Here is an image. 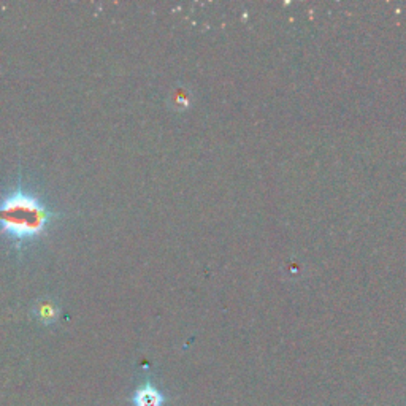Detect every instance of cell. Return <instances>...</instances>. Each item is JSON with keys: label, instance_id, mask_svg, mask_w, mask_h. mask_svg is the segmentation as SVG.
<instances>
[{"label": "cell", "instance_id": "1", "mask_svg": "<svg viewBox=\"0 0 406 406\" xmlns=\"http://www.w3.org/2000/svg\"><path fill=\"white\" fill-rule=\"evenodd\" d=\"M54 219V213L35 194L18 186L0 200V230L16 248L38 240Z\"/></svg>", "mask_w": 406, "mask_h": 406}, {"label": "cell", "instance_id": "2", "mask_svg": "<svg viewBox=\"0 0 406 406\" xmlns=\"http://www.w3.org/2000/svg\"><path fill=\"white\" fill-rule=\"evenodd\" d=\"M133 406H162L165 398L164 394L155 389L151 382H146L142 387H138L132 397Z\"/></svg>", "mask_w": 406, "mask_h": 406}, {"label": "cell", "instance_id": "3", "mask_svg": "<svg viewBox=\"0 0 406 406\" xmlns=\"http://www.w3.org/2000/svg\"><path fill=\"white\" fill-rule=\"evenodd\" d=\"M35 314H37L38 319L44 322V324H49V322H54L56 319H58L59 308L56 307L54 303H49V302H46V300H44V302H42L40 305H37Z\"/></svg>", "mask_w": 406, "mask_h": 406}]
</instances>
